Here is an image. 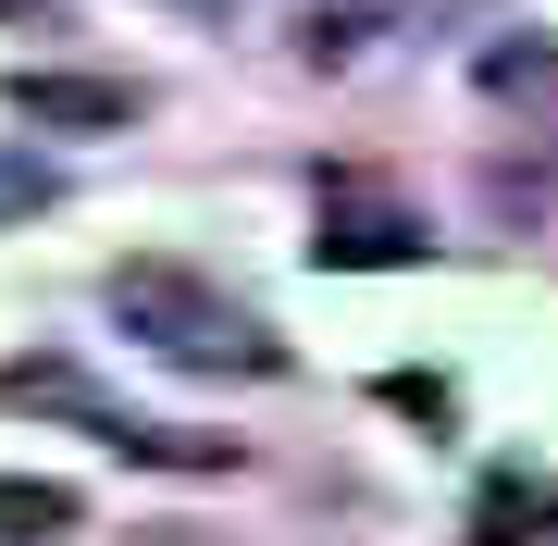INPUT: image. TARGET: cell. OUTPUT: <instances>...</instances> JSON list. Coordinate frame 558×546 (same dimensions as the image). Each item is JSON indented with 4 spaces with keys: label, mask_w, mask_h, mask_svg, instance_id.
<instances>
[{
    "label": "cell",
    "mask_w": 558,
    "mask_h": 546,
    "mask_svg": "<svg viewBox=\"0 0 558 546\" xmlns=\"http://www.w3.org/2000/svg\"><path fill=\"white\" fill-rule=\"evenodd\" d=\"M484 100H558V50H546V38L484 50Z\"/></svg>",
    "instance_id": "6"
},
{
    "label": "cell",
    "mask_w": 558,
    "mask_h": 546,
    "mask_svg": "<svg viewBox=\"0 0 558 546\" xmlns=\"http://www.w3.org/2000/svg\"><path fill=\"white\" fill-rule=\"evenodd\" d=\"M311 262H323V274H398V262H422V211L385 199V186H360V174H323V236H311Z\"/></svg>",
    "instance_id": "2"
},
{
    "label": "cell",
    "mask_w": 558,
    "mask_h": 546,
    "mask_svg": "<svg viewBox=\"0 0 558 546\" xmlns=\"http://www.w3.org/2000/svg\"><path fill=\"white\" fill-rule=\"evenodd\" d=\"M13 211H50V174L25 162V149H13V162H0V223H13Z\"/></svg>",
    "instance_id": "7"
},
{
    "label": "cell",
    "mask_w": 558,
    "mask_h": 546,
    "mask_svg": "<svg viewBox=\"0 0 558 546\" xmlns=\"http://www.w3.org/2000/svg\"><path fill=\"white\" fill-rule=\"evenodd\" d=\"M112 324L149 348V361H174V373H248V385H274L286 373V336L260 324L248 299H223L211 274H186V262H112Z\"/></svg>",
    "instance_id": "1"
},
{
    "label": "cell",
    "mask_w": 558,
    "mask_h": 546,
    "mask_svg": "<svg viewBox=\"0 0 558 546\" xmlns=\"http://www.w3.org/2000/svg\"><path fill=\"white\" fill-rule=\"evenodd\" d=\"M472 534L484 546H558V485H546V472H484Z\"/></svg>",
    "instance_id": "4"
},
{
    "label": "cell",
    "mask_w": 558,
    "mask_h": 546,
    "mask_svg": "<svg viewBox=\"0 0 558 546\" xmlns=\"http://www.w3.org/2000/svg\"><path fill=\"white\" fill-rule=\"evenodd\" d=\"M38 137H112V124H137V87L124 75H13L0 87Z\"/></svg>",
    "instance_id": "3"
},
{
    "label": "cell",
    "mask_w": 558,
    "mask_h": 546,
    "mask_svg": "<svg viewBox=\"0 0 558 546\" xmlns=\"http://www.w3.org/2000/svg\"><path fill=\"white\" fill-rule=\"evenodd\" d=\"M174 13H236V0H174Z\"/></svg>",
    "instance_id": "8"
},
{
    "label": "cell",
    "mask_w": 558,
    "mask_h": 546,
    "mask_svg": "<svg viewBox=\"0 0 558 546\" xmlns=\"http://www.w3.org/2000/svg\"><path fill=\"white\" fill-rule=\"evenodd\" d=\"M75 522H87L75 485H50V472H0V546H50V534H75Z\"/></svg>",
    "instance_id": "5"
}]
</instances>
